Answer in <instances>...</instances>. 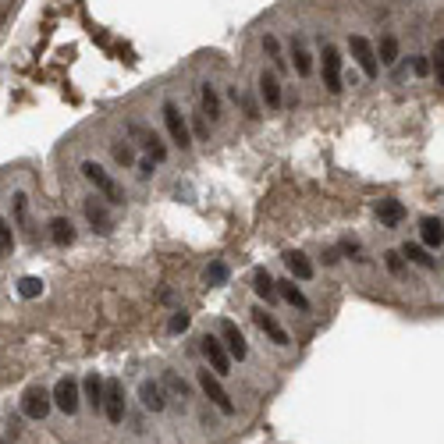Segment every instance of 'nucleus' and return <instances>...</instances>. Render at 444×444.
I'll return each instance as SVG.
<instances>
[{
  "label": "nucleus",
  "mask_w": 444,
  "mask_h": 444,
  "mask_svg": "<svg viewBox=\"0 0 444 444\" xmlns=\"http://www.w3.org/2000/svg\"><path fill=\"white\" fill-rule=\"evenodd\" d=\"M82 178L100 192V199H107V203H114V206L125 203V188H121V185H118V181L96 164V160H86V164H82Z\"/></svg>",
  "instance_id": "f257e3e1"
},
{
  "label": "nucleus",
  "mask_w": 444,
  "mask_h": 444,
  "mask_svg": "<svg viewBox=\"0 0 444 444\" xmlns=\"http://www.w3.org/2000/svg\"><path fill=\"white\" fill-rule=\"evenodd\" d=\"M160 114H164V125H167V135H171V142L174 146H181V149H188L192 146V128H188V121L181 118V110H178V103H164L160 107Z\"/></svg>",
  "instance_id": "f03ea898"
},
{
  "label": "nucleus",
  "mask_w": 444,
  "mask_h": 444,
  "mask_svg": "<svg viewBox=\"0 0 444 444\" xmlns=\"http://www.w3.org/2000/svg\"><path fill=\"white\" fill-rule=\"evenodd\" d=\"M199 387H203V394L224 412V416H235V402H232V394L220 387V380H217V373L213 370H199Z\"/></svg>",
  "instance_id": "7ed1b4c3"
},
{
  "label": "nucleus",
  "mask_w": 444,
  "mask_h": 444,
  "mask_svg": "<svg viewBox=\"0 0 444 444\" xmlns=\"http://www.w3.org/2000/svg\"><path fill=\"white\" fill-rule=\"evenodd\" d=\"M199 348H203V355H206V363H210V370L217 377H228L232 373V355H228V348H224V341H220V338L206 334Z\"/></svg>",
  "instance_id": "20e7f679"
},
{
  "label": "nucleus",
  "mask_w": 444,
  "mask_h": 444,
  "mask_svg": "<svg viewBox=\"0 0 444 444\" xmlns=\"http://www.w3.org/2000/svg\"><path fill=\"white\" fill-rule=\"evenodd\" d=\"M348 50H352V57H355V64H359V72H363L366 79H377V75H380L377 50H373V43H370L366 36H352V40H348Z\"/></svg>",
  "instance_id": "39448f33"
},
{
  "label": "nucleus",
  "mask_w": 444,
  "mask_h": 444,
  "mask_svg": "<svg viewBox=\"0 0 444 444\" xmlns=\"http://www.w3.org/2000/svg\"><path fill=\"white\" fill-rule=\"evenodd\" d=\"M103 416L110 423H125V387L121 380H103Z\"/></svg>",
  "instance_id": "423d86ee"
},
{
  "label": "nucleus",
  "mask_w": 444,
  "mask_h": 444,
  "mask_svg": "<svg viewBox=\"0 0 444 444\" xmlns=\"http://www.w3.org/2000/svg\"><path fill=\"white\" fill-rule=\"evenodd\" d=\"M324 86H327V93L331 96H338L345 86H341V54H338V47H324Z\"/></svg>",
  "instance_id": "0eeeda50"
},
{
  "label": "nucleus",
  "mask_w": 444,
  "mask_h": 444,
  "mask_svg": "<svg viewBox=\"0 0 444 444\" xmlns=\"http://www.w3.org/2000/svg\"><path fill=\"white\" fill-rule=\"evenodd\" d=\"M54 405H57L64 416H75V412H79V380H72V377L57 380V387H54Z\"/></svg>",
  "instance_id": "6e6552de"
},
{
  "label": "nucleus",
  "mask_w": 444,
  "mask_h": 444,
  "mask_svg": "<svg viewBox=\"0 0 444 444\" xmlns=\"http://www.w3.org/2000/svg\"><path fill=\"white\" fill-rule=\"evenodd\" d=\"M220 341H224V348H228V355L232 359H246L249 355V345H246V338H242V331L232 324V320H220Z\"/></svg>",
  "instance_id": "1a4fd4ad"
},
{
  "label": "nucleus",
  "mask_w": 444,
  "mask_h": 444,
  "mask_svg": "<svg viewBox=\"0 0 444 444\" xmlns=\"http://www.w3.org/2000/svg\"><path fill=\"white\" fill-rule=\"evenodd\" d=\"M128 132H132V135L146 146V153L153 156V164H164V160H167V146L160 142V135H156V132H146L142 125H128Z\"/></svg>",
  "instance_id": "9d476101"
},
{
  "label": "nucleus",
  "mask_w": 444,
  "mask_h": 444,
  "mask_svg": "<svg viewBox=\"0 0 444 444\" xmlns=\"http://www.w3.org/2000/svg\"><path fill=\"white\" fill-rule=\"evenodd\" d=\"M139 398H142V409H149V412H164L167 409V391L156 380H142L139 384Z\"/></svg>",
  "instance_id": "9b49d317"
},
{
  "label": "nucleus",
  "mask_w": 444,
  "mask_h": 444,
  "mask_svg": "<svg viewBox=\"0 0 444 444\" xmlns=\"http://www.w3.org/2000/svg\"><path fill=\"white\" fill-rule=\"evenodd\" d=\"M22 412H25L29 419H43V416L50 412V394H47L43 387H29L25 398H22Z\"/></svg>",
  "instance_id": "f8f14e48"
},
{
  "label": "nucleus",
  "mask_w": 444,
  "mask_h": 444,
  "mask_svg": "<svg viewBox=\"0 0 444 444\" xmlns=\"http://www.w3.org/2000/svg\"><path fill=\"white\" fill-rule=\"evenodd\" d=\"M253 320H256V327H260V331H263L274 345H288V331H285V327H281V324L267 313V309H253Z\"/></svg>",
  "instance_id": "ddd939ff"
},
{
  "label": "nucleus",
  "mask_w": 444,
  "mask_h": 444,
  "mask_svg": "<svg viewBox=\"0 0 444 444\" xmlns=\"http://www.w3.org/2000/svg\"><path fill=\"white\" fill-rule=\"evenodd\" d=\"M377 217H380V224H384V228H398L402 220H405V206H402L398 199H380Z\"/></svg>",
  "instance_id": "4468645a"
},
{
  "label": "nucleus",
  "mask_w": 444,
  "mask_h": 444,
  "mask_svg": "<svg viewBox=\"0 0 444 444\" xmlns=\"http://www.w3.org/2000/svg\"><path fill=\"white\" fill-rule=\"evenodd\" d=\"M260 96H263V103H267L271 110L281 107V82H278L274 72H263V75H260Z\"/></svg>",
  "instance_id": "2eb2a0df"
},
{
  "label": "nucleus",
  "mask_w": 444,
  "mask_h": 444,
  "mask_svg": "<svg viewBox=\"0 0 444 444\" xmlns=\"http://www.w3.org/2000/svg\"><path fill=\"white\" fill-rule=\"evenodd\" d=\"M292 64H295V75H302V79L313 75V54L306 50L302 40H292Z\"/></svg>",
  "instance_id": "dca6fc26"
},
{
  "label": "nucleus",
  "mask_w": 444,
  "mask_h": 444,
  "mask_svg": "<svg viewBox=\"0 0 444 444\" xmlns=\"http://www.w3.org/2000/svg\"><path fill=\"white\" fill-rule=\"evenodd\" d=\"M402 260H409V263H416V267H423V271H433V267H437V260L430 256V249H423V246H416V242H405V246H402Z\"/></svg>",
  "instance_id": "f3484780"
},
{
  "label": "nucleus",
  "mask_w": 444,
  "mask_h": 444,
  "mask_svg": "<svg viewBox=\"0 0 444 444\" xmlns=\"http://www.w3.org/2000/svg\"><path fill=\"white\" fill-rule=\"evenodd\" d=\"M274 288H278V295H281L288 306H295L299 313H306V309H309V299L295 288V281H274Z\"/></svg>",
  "instance_id": "a211bd4d"
},
{
  "label": "nucleus",
  "mask_w": 444,
  "mask_h": 444,
  "mask_svg": "<svg viewBox=\"0 0 444 444\" xmlns=\"http://www.w3.org/2000/svg\"><path fill=\"white\" fill-rule=\"evenodd\" d=\"M86 220L96 228V232H110L114 224H110V217H107V210H103V203H96V199H86Z\"/></svg>",
  "instance_id": "6ab92c4d"
},
{
  "label": "nucleus",
  "mask_w": 444,
  "mask_h": 444,
  "mask_svg": "<svg viewBox=\"0 0 444 444\" xmlns=\"http://www.w3.org/2000/svg\"><path fill=\"white\" fill-rule=\"evenodd\" d=\"M285 263H288V271H292V278H299V281H309L313 278V263H309V256L306 253H285Z\"/></svg>",
  "instance_id": "aec40b11"
},
{
  "label": "nucleus",
  "mask_w": 444,
  "mask_h": 444,
  "mask_svg": "<svg viewBox=\"0 0 444 444\" xmlns=\"http://www.w3.org/2000/svg\"><path fill=\"white\" fill-rule=\"evenodd\" d=\"M50 239H54V246H72L75 242V228H72L68 217H54L50 220Z\"/></svg>",
  "instance_id": "412c9836"
},
{
  "label": "nucleus",
  "mask_w": 444,
  "mask_h": 444,
  "mask_svg": "<svg viewBox=\"0 0 444 444\" xmlns=\"http://www.w3.org/2000/svg\"><path fill=\"white\" fill-rule=\"evenodd\" d=\"M419 235H423V246L426 249H440V217H423V224H419Z\"/></svg>",
  "instance_id": "4be33fe9"
},
{
  "label": "nucleus",
  "mask_w": 444,
  "mask_h": 444,
  "mask_svg": "<svg viewBox=\"0 0 444 444\" xmlns=\"http://www.w3.org/2000/svg\"><path fill=\"white\" fill-rule=\"evenodd\" d=\"M82 387H86V402L93 405V412H100V405H103V377L100 373H86Z\"/></svg>",
  "instance_id": "5701e85b"
},
{
  "label": "nucleus",
  "mask_w": 444,
  "mask_h": 444,
  "mask_svg": "<svg viewBox=\"0 0 444 444\" xmlns=\"http://www.w3.org/2000/svg\"><path fill=\"white\" fill-rule=\"evenodd\" d=\"M199 96H203V114H210V121H220V96H217V89L206 82V86H199Z\"/></svg>",
  "instance_id": "b1692460"
},
{
  "label": "nucleus",
  "mask_w": 444,
  "mask_h": 444,
  "mask_svg": "<svg viewBox=\"0 0 444 444\" xmlns=\"http://www.w3.org/2000/svg\"><path fill=\"white\" fill-rule=\"evenodd\" d=\"M253 288H256V295H260V299H267V302H274V299H278V288H274V278H271V274H267L263 267H260V271L253 274Z\"/></svg>",
  "instance_id": "393cba45"
},
{
  "label": "nucleus",
  "mask_w": 444,
  "mask_h": 444,
  "mask_svg": "<svg viewBox=\"0 0 444 444\" xmlns=\"http://www.w3.org/2000/svg\"><path fill=\"white\" fill-rule=\"evenodd\" d=\"M377 57H380L377 64H394V61H398V40H394V36H384V40H380Z\"/></svg>",
  "instance_id": "a878e982"
},
{
  "label": "nucleus",
  "mask_w": 444,
  "mask_h": 444,
  "mask_svg": "<svg viewBox=\"0 0 444 444\" xmlns=\"http://www.w3.org/2000/svg\"><path fill=\"white\" fill-rule=\"evenodd\" d=\"M263 50L271 54L274 68H278V72H285V54H281V43H278V36H263Z\"/></svg>",
  "instance_id": "bb28decb"
},
{
  "label": "nucleus",
  "mask_w": 444,
  "mask_h": 444,
  "mask_svg": "<svg viewBox=\"0 0 444 444\" xmlns=\"http://www.w3.org/2000/svg\"><path fill=\"white\" fill-rule=\"evenodd\" d=\"M206 281H210V285H224V281H228V263H224V260H213L210 271H206Z\"/></svg>",
  "instance_id": "cd10ccee"
},
{
  "label": "nucleus",
  "mask_w": 444,
  "mask_h": 444,
  "mask_svg": "<svg viewBox=\"0 0 444 444\" xmlns=\"http://www.w3.org/2000/svg\"><path fill=\"white\" fill-rule=\"evenodd\" d=\"M40 292H43V281H40V278H22V281H18V295H22V299H36Z\"/></svg>",
  "instance_id": "c85d7f7f"
},
{
  "label": "nucleus",
  "mask_w": 444,
  "mask_h": 444,
  "mask_svg": "<svg viewBox=\"0 0 444 444\" xmlns=\"http://www.w3.org/2000/svg\"><path fill=\"white\" fill-rule=\"evenodd\" d=\"M15 249V235H11V224L0 217V256H8Z\"/></svg>",
  "instance_id": "c756f323"
},
{
  "label": "nucleus",
  "mask_w": 444,
  "mask_h": 444,
  "mask_svg": "<svg viewBox=\"0 0 444 444\" xmlns=\"http://www.w3.org/2000/svg\"><path fill=\"white\" fill-rule=\"evenodd\" d=\"M164 384H167V387H171L174 394H181V398H188V384H185V380H181V377L174 373V370H167V373H164Z\"/></svg>",
  "instance_id": "7c9ffc66"
},
{
  "label": "nucleus",
  "mask_w": 444,
  "mask_h": 444,
  "mask_svg": "<svg viewBox=\"0 0 444 444\" xmlns=\"http://www.w3.org/2000/svg\"><path fill=\"white\" fill-rule=\"evenodd\" d=\"M110 153H114V160H118V164H125V167H132V164H135V153H132V146H128V142H125V146L118 142Z\"/></svg>",
  "instance_id": "2f4dec72"
},
{
  "label": "nucleus",
  "mask_w": 444,
  "mask_h": 444,
  "mask_svg": "<svg viewBox=\"0 0 444 444\" xmlns=\"http://www.w3.org/2000/svg\"><path fill=\"white\" fill-rule=\"evenodd\" d=\"M433 61H430V68H433V75H437V86H440V75H444V47H440V40H437V50L430 54Z\"/></svg>",
  "instance_id": "473e14b6"
},
{
  "label": "nucleus",
  "mask_w": 444,
  "mask_h": 444,
  "mask_svg": "<svg viewBox=\"0 0 444 444\" xmlns=\"http://www.w3.org/2000/svg\"><path fill=\"white\" fill-rule=\"evenodd\" d=\"M384 263H387V271H391V274H402V271H405V260H402V253H394V249H387V253H384Z\"/></svg>",
  "instance_id": "72a5a7b5"
},
{
  "label": "nucleus",
  "mask_w": 444,
  "mask_h": 444,
  "mask_svg": "<svg viewBox=\"0 0 444 444\" xmlns=\"http://www.w3.org/2000/svg\"><path fill=\"white\" fill-rule=\"evenodd\" d=\"M167 327H171V334H181V331H188V313H174Z\"/></svg>",
  "instance_id": "f704fd0d"
},
{
  "label": "nucleus",
  "mask_w": 444,
  "mask_h": 444,
  "mask_svg": "<svg viewBox=\"0 0 444 444\" xmlns=\"http://www.w3.org/2000/svg\"><path fill=\"white\" fill-rule=\"evenodd\" d=\"M192 128H195V135H199V139H206V135H210V125H206V118H203V114H195V118H192Z\"/></svg>",
  "instance_id": "c9c22d12"
},
{
  "label": "nucleus",
  "mask_w": 444,
  "mask_h": 444,
  "mask_svg": "<svg viewBox=\"0 0 444 444\" xmlns=\"http://www.w3.org/2000/svg\"><path fill=\"white\" fill-rule=\"evenodd\" d=\"M412 68H416V75H426V72H430V61H426V57H416Z\"/></svg>",
  "instance_id": "e433bc0d"
},
{
  "label": "nucleus",
  "mask_w": 444,
  "mask_h": 444,
  "mask_svg": "<svg viewBox=\"0 0 444 444\" xmlns=\"http://www.w3.org/2000/svg\"><path fill=\"white\" fill-rule=\"evenodd\" d=\"M139 174L149 178V174H153V160H142V164H139Z\"/></svg>",
  "instance_id": "4c0bfd02"
},
{
  "label": "nucleus",
  "mask_w": 444,
  "mask_h": 444,
  "mask_svg": "<svg viewBox=\"0 0 444 444\" xmlns=\"http://www.w3.org/2000/svg\"><path fill=\"white\" fill-rule=\"evenodd\" d=\"M0 444H4V440H0Z\"/></svg>",
  "instance_id": "58836bf2"
}]
</instances>
